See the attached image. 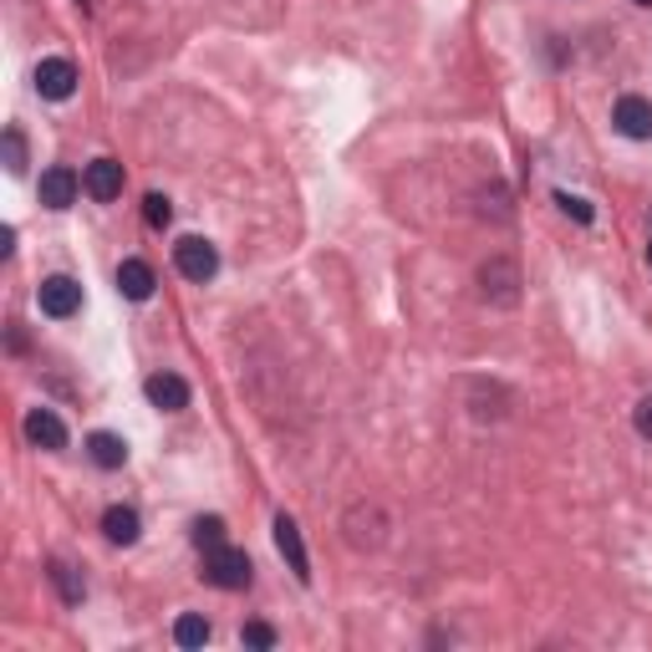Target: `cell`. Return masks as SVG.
<instances>
[{"label":"cell","instance_id":"obj_1","mask_svg":"<svg viewBox=\"0 0 652 652\" xmlns=\"http://www.w3.org/2000/svg\"><path fill=\"white\" fill-rule=\"evenodd\" d=\"M204 581L220 586V591H245L250 586V556L235 546L204 551Z\"/></svg>","mask_w":652,"mask_h":652},{"label":"cell","instance_id":"obj_2","mask_svg":"<svg viewBox=\"0 0 652 652\" xmlns=\"http://www.w3.org/2000/svg\"><path fill=\"white\" fill-rule=\"evenodd\" d=\"M173 266H179V276L184 280H214V270H220V250H214L210 241H200V235H184V241L173 245Z\"/></svg>","mask_w":652,"mask_h":652},{"label":"cell","instance_id":"obj_3","mask_svg":"<svg viewBox=\"0 0 652 652\" xmlns=\"http://www.w3.org/2000/svg\"><path fill=\"white\" fill-rule=\"evenodd\" d=\"M36 93L46 97V103H67V97L77 93V67H72L67 56H46L36 67Z\"/></svg>","mask_w":652,"mask_h":652},{"label":"cell","instance_id":"obj_4","mask_svg":"<svg viewBox=\"0 0 652 652\" xmlns=\"http://www.w3.org/2000/svg\"><path fill=\"white\" fill-rule=\"evenodd\" d=\"M36 301H41V311L46 317H72V311H82V286L72 276H46L41 280V291H36Z\"/></svg>","mask_w":652,"mask_h":652},{"label":"cell","instance_id":"obj_5","mask_svg":"<svg viewBox=\"0 0 652 652\" xmlns=\"http://www.w3.org/2000/svg\"><path fill=\"white\" fill-rule=\"evenodd\" d=\"M82 189H87L97 204H113L122 194V163L118 159H93L87 169H82Z\"/></svg>","mask_w":652,"mask_h":652},{"label":"cell","instance_id":"obj_6","mask_svg":"<svg viewBox=\"0 0 652 652\" xmlns=\"http://www.w3.org/2000/svg\"><path fill=\"white\" fill-rule=\"evenodd\" d=\"M21 428H26V439L36 443V449H46V453L67 449V428H62V418H56L52 408H31Z\"/></svg>","mask_w":652,"mask_h":652},{"label":"cell","instance_id":"obj_7","mask_svg":"<svg viewBox=\"0 0 652 652\" xmlns=\"http://www.w3.org/2000/svg\"><path fill=\"white\" fill-rule=\"evenodd\" d=\"M276 546H280V556L291 560L296 581H311V556H307V546H301V525H296L291 515H276Z\"/></svg>","mask_w":652,"mask_h":652},{"label":"cell","instance_id":"obj_8","mask_svg":"<svg viewBox=\"0 0 652 652\" xmlns=\"http://www.w3.org/2000/svg\"><path fill=\"white\" fill-rule=\"evenodd\" d=\"M612 122L622 138H652V103L648 97H622V103L612 107Z\"/></svg>","mask_w":652,"mask_h":652},{"label":"cell","instance_id":"obj_9","mask_svg":"<svg viewBox=\"0 0 652 652\" xmlns=\"http://www.w3.org/2000/svg\"><path fill=\"white\" fill-rule=\"evenodd\" d=\"M77 189H82V179L72 169H62V163L41 173V204H46V210H72V204H77Z\"/></svg>","mask_w":652,"mask_h":652},{"label":"cell","instance_id":"obj_10","mask_svg":"<svg viewBox=\"0 0 652 652\" xmlns=\"http://www.w3.org/2000/svg\"><path fill=\"white\" fill-rule=\"evenodd\" d=\"M143 393H148V403H153V408H163V413L189 408V383H184V377H173V373H153L143 383Z\"/></svg>","mask_w":652,"mask_h":652},{"label":"cell","instance_id":"obj_11","mask_svg":"<svg viewBox=\"0 0 652 652\" xmlns=\"http://www.w3.org/2000/svg\"><path fill=\"white\" fill-rule=\"evenodd\" d=\"M103 531H107V541H113V546H133L138 531H143V520H138L133 505H113L103 515Z\"/></svg>","mask_w":652,"mask_h":652},{"label":"cell","instance_id":"obj_12","mask_svg":"<svg viewBox=\"0 0 652 652\" xmlns=\"http://www.w3.org/2000/svg\"><path fill=\"white\" fill-rule=\"evenodd\" d=\"M153 286H159V280H153L148 260H122V266H118V291L128 296V301H148Z\"/></svg>","mask_w":652,"mask_h":652},{"label":"cell","instance_id":"obj_13","mask_svg":"<svg viewBox=\"0 0 652 652\" xmlns=\"http://www.w3.org/2000/svg\"><path fill=\"white\" fill-rule=\"evenodd\" d=\"M480 280H484V296H494L500 307H510V301H515L520 276H515V266H510V260H490V266L480 270Z\"/></svg>","mask_w":652,"mask_h":652},{"label":"cell","instance_id":"obj_14","mask_svg":"<svg viewBox=\"0 0 652 652\" xmlns=\"http://www.w3.org/2000/svg\"><path fill=\"white\" fill-rule=\"evenodd\" d=\"M87 459H93L97 469H122L128 464V443H122L118 434H93V439H87Z\"/></svg>","mask_w":652,"mask_h":652},{"label":"cell","instance_id":"obj_15","mask_svg":"<svg viewBox=\"0 0 652 652\" xmlns=\"http://www.w3.org/2000/svg\"><path fill=\"white\" fill-rule=\"evenodd\" d=\"M52 581H56V591H62V601H72V607H77V601L87 597V581H82V576L72 571L67 560H52Z\"/></svg>","mask_w":652,"mask_h":652},{"label":"cell","instance_id":"obj_16","mask_svg":"<svg viewBox=\"0 0 652 652\" xmlns=\"http://www.w3.org/2000/svg\"><path fill=\"white\" fill-rule=\"evenodd\" d=\"M173 642H179V648H204V642H210V622H204V617H179V622H173Z\"/></svg>","mask_w":652,"mask_h":652},{"label":"cell","instance_id":"obj_17","mask_svg":"<svg viewBox=\"0 0 652 652\" xmlns=\"http://www.w3.org/2000/svg\"><path fill=\"white\" fill-rule=\"evenodd\" d=\"M194 546H200V551L225 546V520H220V515H204V520H194Z\"/></svg>","mask_w":652,"mask_h":652},{"label":"cell","instance_id":"obj_18","mask_svg":"<svg viewBox=\"0 0 652 652\" xmlns=\"http://www.w3.org/2000/svg\"><path fill=\"white\" fill-rule=\"evenodd\" d=\"M143 220H148V229H169L173 204L163 200V194H148V200H143Z\"/></svg>","mask_w":652,"mask_h":652},{"label":"cell","instance_id":"obj_19","mask_svg":"<svg viewBox=\"0 0 652 652\" xmlns=\"http://www.w3.org/2000/svg\"><path fill=\"white\" fill-rule=\"evenodd\" d=\"M6 169H11V173H26V138L15 133V128L6 133Z\"/></svg>","mask_w":652,"mask_h":652},{"label":"cell","instance_id":"obj_20","mask_svg":"<svg viewBox=\"0 0 652 652\" xmlns=\"http://www.w3.org/2000/svg\"><path fill=\"white\" fill-rule=\"evenodd\" d=\"M245 648H276V627H266V622H245Z\"/></svg>","mask_w":652,"mask_h":652},{"label":"cell","instance_id":"obj_21","mask_svg":"<svg viewBox=\"0 0 652 652\" xmlns=\"http://www.w3.org/2000/svg\"><path fill=\"white\" fill-rule=\"evenodd\" d=\"M556 204L566 214H571V220H581V225H591V204L586 200H576V194H566V189H556Z\"/></svg>","mask_w":652,"mask_h":652},{"label":"cell","instance_id":"obj_22","mask_svg":"<svg viewBox=\"0 0 652 652\" xmlns=\"http://www.w3.org/2000/svg\"><path fill=\"white\" fill-rule=\"evenodd\" d=\"M632 424H638V434H642V439H652V393L638 403V413H632Z\"/></svg>","mask_w":652,"mask_h":652},{"label":"cell","instance_id":"obj_23","mask_svg":"<svg viewBox=\"0 0 652 652\" xmlns=\"http://www.w3.org/2000/svg\"><path fill=\"white\" fill-rule=\"evenodd\" d=\"M77 6H82V11H87V6H93V0H77Z\"/></svg>","mask_w":652,"mask_h":652},{"label":"cell","instance_id":"obj_24","mask_svg":"<svg viewBox=\"0 0 652 652\" xmlns=\"http://www.w3.org/2000/svg\"><path fill=\"white\" fill-rule=\"evenodd\" d=\"M648 266H652V241H648Z\"/></svg>","mask_w":652,"mask_h":652},{"label":"cell","instance_id":"obj_25","mask_svg":"<svg viewBox=\"0 0 652 652\" xmlns=\"http://www.w3.org/2000/svg\"><path fill=\"white\" fill-rule=\"evenodd\" d=\"M638 6H652V0H638Z\"/></svg>","mask_w":652,"mask_h":652}]
</instances>
